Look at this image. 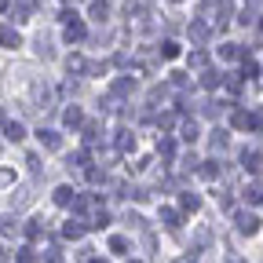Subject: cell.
Segmentation results:
<instances>
[{
	"label": "cell",
	"instance_id": "obj_10",
	"mask_svg": "<svg viewBox=\"0 0 263 263\" xmlns=\"http://www.w3.org/2000/svg\"><path fill=\"white\" fill-rule=\"evenodd\" d=\"M22 135H26V128H22V125H8V139H15V143H19Z\"/></svg>",
	"mask_w": 263,
	"mask_h": 263
},
{
	"label": "cell",
	"instance_id": "obj_1",
	"mask_svg": "<svg viewBox=\"0 0 263 263\" xmlns=\"http://www.w3.org/2000/svg\"><path fill=\"white\" fill-rule=\"evenodd\" d=\"M0 44H4V48H19V44H22L19 29H11V26H0Z\"/></svg>",
	"mask_w": 263,
	"mask_h": 263
},
{
	"label": "cell",
	"instance_id": "obj_11",
	"mask_svg": "<svg viewBox=\"0 0 263 263\" xmlns=\"http://www.w3.org/2000/svg\"><path fill=\"white\" fill-rule=\"evenodd\" d=\"M161 55H165V59H176V55H179V48H176V44H172V40H168V44H165V48H161Z\"/></svg>",
	"mask_w": 263,
	"mask_h": 263
},
{
	"label": "cell",
	"instance_id": "obj_8",
	"mask_svg": "<svg viewBox=\"0 0 263 263\" xmlns=\"http://www.w3.org/2000/svg\"><path fill=\"white\" fill-rule=\"evenodd\" d=\"M205 33H208L205 22H194V26H190V37H194V40H205Z\"/></svg>",
	"mask_w": 263,
	"mask_h": 263
},
{
	"label": "cell",
	"instance_id": "obj_3",
	"mask_svg": "<svg viewBox=\"0 0 263 263\" xmlns=\"http://www.w3.org/2000/svg\"><path fill=\"white\" fill-rule=\"evenodd\" d=\"M106 15H110V8H106V0H95V4H91V19L106 22Z\"/></svg>",
	"mask_w": 263,
	"mask_h": 263
},
{
	"label": "cell",
	"instance_id": "obj_12",
	"mask_svg": "<svg viewBox=\"0 0 263 263\" xmlns=\"http://www.w3.org/2000/svg\"><path fill=\"white\" fill-rule=\"evenodd\" d=\"M0 11H8V0H0Z\"/></svg>",
	"mask_w": 263,
	"mask_h": 263
},
{
	"label": "cell",
	"instance_id": "obj_7",
	"mask_svg": "<svg viewBox=\"0 0 263 263\" xmlns=\"http://www.w3.org/2000/svg\"><path fill=\"white\" fill-rule=\"evenodd\" d=\"M238 227H241V230H249V234H252V230H256L259 223H256V216H238Z\"/></svg>",
	"mask_w": 263,
	"mask_h": 263
},
{
	"label": "cell",
	"instance_id": "obj_9",
	"mask_svg": "<svg viewBox=\"0 0 263 263\" xmlns=\"http://www.w3.org/2000/svg\"><path fill=\"white\" fill-rule=\"evenodd\" d=\"M66 125H70V128L81 125V110H77V106H70V110H66Z\"/></svg>",
	"mask_w": 263,
	"mask_h": 263
},
{
	"label": "cell",
	"instance_id": "obj_2",
	"mask_svg": "<svg viewBox=\"0 0 263 263\" xmlns=\"http://www.w3.org/2000/svg\"><path fill=\"white\" fill-rule=\"evenodd\" d=\"M84 37V26L77 19H66V40H81Z\"/></svg>",
	"mask_w": 263,
	"mask_h": 263
},
{
	"label": "cell",
	"instance_id": "obj_13",
	"mask_svg": "<svg viewBox=\"0 0 263 263\" xmlns=\"http://www.w3.org/2000/svg\"><path fill=\"white\" fill-rule=\"evenodd\" d=\"M0 121H4V110H0Z\"/></svg>",
	"mask_w": 263,
	"mask_h": 263
},
{
	"label": "cell",
	"instance_id": "obj_6",
	"mask_svg": "<svg viewBox=\"0 0 263 263\" xmlns=\"http://www.w3.org/2000/svg\"><path fill=\"white\" fill-rule=\"evenodd\" d=\"M245 168H252V172H259V168H263V157H259V153H245Z\"/></svg>",
	"mask_w": 263,
	"mask_h": 263
},
{
	"label": "cell",
	"instance_id": "obj_4",
	"mask_svg": "<svg viewBox=\"0 0 263 263\" xmlns=\"http://www.w3.org/2000/svg\"><path fill=\"white\" fill-rule=\"evenodd\" d=\"M37 135H40V143L48 146V150H59V135H55V132H44V128H40Z\"/></svg>",
	"mask_w": 263,
	"mask_h": 263
},
{
	"label": "cell",
	"instance_id": "obj_5",
	"mask_svg": "<svg viewBox=\"0 0 263 263\" xmlns=\"http://www.w3.org/2000/svg\"><path fill=\"white\" fill-rule=\"evenodd\" d=\"M11 19H15V22H26V19H29V4H15V8H11Z\"/></svg>",
	"mask_w": 263,
	"mask_h": 263
}]
</instances>
